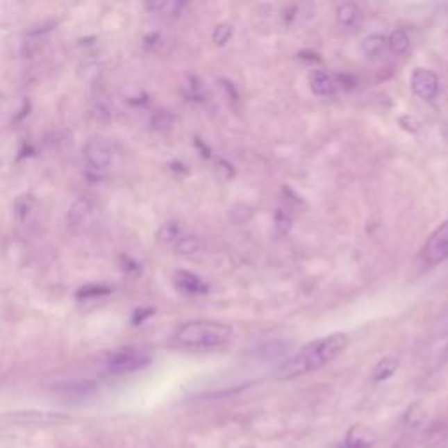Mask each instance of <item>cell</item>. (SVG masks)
<instances>
[{
    "label": "cell",
    "mask_w": 448,
    "mask_h": 448,
    "mask_svg": "<svg viewBox=\"0 0 448 448\" xmlns=\"http://www.w3.org/2000/svg\"><path fill=\"white\" fill-rule=\"evenodd\" d=\"M347 343H349V338H347L345 333H333V335L324 336V338L310 342L298 354H294L291 359L282 363L275 370V379L291 380L296 379V376L315 372V370L331 363L336 356H340L345 350Z\"/></svg>",
    "instance_id": "cell-1"
},
{
    "label": "cell",
    "mask_w": 448,
    "mask_h": 448,
    "mask_svg": "<svg viewBox=\"0 0 448 448\" xmlns=\"http://www.w3.org/2000/svg\"><path fill=\"white\" fill-rule=\"evenodd\" d=\"M233 336V329L228 324L215 321H191L181 326L175 338L181 345L191 349H217L226 345Z\"/></svg>",
    "instance_id": "cell-2"
},
{
    "label": "cell",
    "mask_w": 448,
    "mask_h": 448,
    "mask_svg": "<svg viewBox=\"0 0 448 448\" xmlns=\"http://www.w3.org/2000/svg\"><path fill=\"white\" fill-rule=\"evenodd\" d=\"M151 365V356L139 349H124L114 354L109 361V370L116 375L133 373L147 368Z\"/></svg>",
    "instance_id": "cell-3"
},
{
    "label": "cell",
    "mask_w": 448,
    "mask_h": 448,
    "mask_svg": "<svg viewBox=\"0 0 448 448\" xmlns=\"http://www.w3.org/2000/svg\"><path fill=\"white\" fill-rule=\"evenodd\" d=\"M410 86H412L413 95L419 99L433 100L440 92V79L433 70L426 69V67H417L410 76Z\"/></svg>",
    "instance_id": "cell-4"
},
{
    "label": "cell",
    "mask_w": 448,
    "mask_h": 448,
    "mask_svg": "<svg viewBox=\"0 0 448 448\" xmlns=\"http://www.w3.org/2000/svg\"><path fill=\"white\" fill-rule=\"evenodd\" d=\"M424 259L431 266H436L448 259V221H445L424 245Z\"/></svg>",
    "instance_id": "cell-5"
},
{
    "label": "cell",
    "mask_w": 448,
    "mask_h": 448,
    "mask_svg": "<svg viewBox=\"0 0 448 448\" xmlns=\"http://www.w3.org/2000/svg\"><path fill=\"white\" fill-rule=\"evenodd\" d=\"M2 419L11 420L16 424H28V426H55V424L69 422V417L55 412H37V410H25V412L6 413Z\"/></svg>",
    "instance_id": "cell-6"
},
{
    "label": "cell",
    "mask_w": 448,
    "mask_h": 448,
    "mask_svg": "<svg viewBox=\"0 0 448 448\" xmlns=\"http://www.w3.org/2000/svg\"><path fill=\"white\" fill-rule=\"evenodd\" d=\"M84 158L88 165L95 170H106L113 161V151L102 139H92L84 146Z\"/></svg>",
    "instance_id": "cell-7"
},
{
    "label": "cell",
    "mask_w": 448,
    "mask_h": 448,
    "mask_svg": "<svg viewBox=\"0 0 448 448\" xmlns=\"http://www.w3.org/2000/svg\"><path fill=\"white\" fill-rule=\"evenodd\" d=\"M174 284L175 288L181 292L188 296H204L208 292L207 282L201 277H198L197 274L188 270H179L174 275Z\"/></svg>",
    "instance_id": "cell-8"
},
{
    "label": "cell",
    "mask_w": 448,
    "mask_h": 448,
    "mask_svg": "<svg viewBox=\"0 0 448 448\" xmlns=\"http://www.w3.org/2000/svg\"><path fill=\"white\" fill-rule=\"evenodd\" d=\"M308 84L313 95L317 97H331L336 90L335 76L321 69H315L308 74Z\"/></svg>",
    "instance_id": "cell-9"
},
{
    "label": "cell",
    "mask_w": 448,
    "mask_h": 448,
    "mask_svg": "<svg viewBox=\"0 0 448 448\" xmlns=\"http://www.w3.org/2000/svg\"><path fill=\"white\" fill-rule=\"evenodd\" d=\"M373 445H375V434L372 433V429L363 424H356L347 433L343 448H373Z\"/></svg>",
    "instance_id": "cell-10"
},
{
    "label": "cell",
    "mask_w": 448,
    "mask_h": 448,
    "mask_svg": "<svg viewBox=\"0 0 448 448\" xmlns=\"http://www.w3.org/2000/svg\"><path fill=\"white\" fill-rule=\"evenodd\" d=\"M443 440V434L438 429L424 431V433L412 434L410 438L396 445V448H434Z\"/></svg>",
    "instance_id": "cell-11"
},
{
    "label": "cell",
    "mask_w": 448,
    "mask_h": 448,
    "mask_svg": "<svg viewBox=\"0 0 448 448\" xmlns=\"http://www.w3.org/2000/svg\"><path fill=\"white\" fill-rule=\"evenodd\" d=\"M410 44H412V40H410L408 32L403 28H396L387 37V49L396 56L405 55L410 49Z\"/></svg>",
    "instance_id": "cell-12"
},
{
    "label": "cell",
    "mask_w": 448,
    "mask_h": 448,
    "mask_svg": "<svg viewBox=\"0 0 448 448\" xmlns=\"http://www.w3.org/2000/svg\"><path fill=\"white\" fill-rule=\"evenodd\" d=\"M361 18V9L359 6L354 4V2H345V4H340L338 9H336V22H338L340 26H354Z\"/></svg>",
    "instance_id": "cell-13"
},
{
    "label": "cell",
    "mask_w": 448,
    "mask_h": 448,
    "mask_svg": "<svg viewBox=\"0 0 448 448\" xmlns=\"http://www.w3.org/2000/svg\"><path fill=\"white\" fill-rule=\"evenodd\" d=\"M363 51L368 58H380L387 51V39L380 33H372L363 40Z\"/></svg>",
    "instance_id": "cell-14"
},
{
    "label": "cell",
    "mask_w": 448,
    "mask_h": 448,
    "mask_svg": "<svg viewBox=\"0 0 448 448\" xmlns=\"http://www.w3.org/2000/svg\"><path fill=\"white\" fill-rule=\"evenodd\" d=\"M397 368H399V361H397L396 357L392 356L383 357V359H380L379 361V365L375 366V370H373V379H375V382L389 380L390 376L397 372Z\"/></svg>",
    "instance_id": "cell-15"
},
{
    "label": "cell",
    "mask_w": 448,
    "mask_h": 448,
    "mask_svg": "<svg viewBox=\"0 0 448 448\" xmlns=\"http://www.w3.org/2000/svg\"><path fill=\"white\" fill-rule=\"evenodd\" d=\"M90 210H92V204H90L86 198H81V200H77L76 204L70 207L69 219L72 222H81L88 214H90Z\"/></svg>",
    "instance_id": "cell-16"
},
{
    "label": "cell",
    "mask_w": 448,
    "mask_h": 448,
    "mask_svg": "<svg viewBox=\"0 0 448 448\" xmlns=\"http://www.w3.org/2000/svg\"><path fill=\"white\" fill-rule=\"evenodd\" d=\"M231 35H233V26L230 23H219L212 32V40L215 46H224L231 39Z\"/></svg>",
    "instance_id": "cell-17"
},
{
    "label": "cell",
    "mask_w": 448,
    "mask_h": 448,
    "mask_svg": "<svg viewBox=\"0 0 448 448\" xmlns=\"http://www.w3.org/2000/svg\"><path fill=\"white\" fill-rule=\"evenodd\" d=\"M200 249V240L197 237H181L175 242V251L179 254H193Z\"/></svg>",
    "instance_id": "cell-18"
},
{
    "label": "cell",
    "mask_w": 448,
    "mask_h": 448,
    "mask_svg": "<svg viewBox=\"0 0 448 448\" xmlns=\"http://www.w3.org/2000/svg\"><path fill=\"white\" fill-rule=\"evenodd\" d=\"M110 292V288L103 284H88L77 292L79 298H99V296H107Z\"/></svg>",
    "instance_id": "cell-19"
},
{
    "label": "cell",
    "mask_w": 448,
    "mask_h": 448,
    "mask_svg": "<svg viewBox=\"0 0 448 448\" xmlns=\"http://www.w3.org/2000/svg\"><path fill=\"white\" fill-rule=\"evenodd\" d=\"M179 238H181V233H179L177 222H167V224H163V228L160 230L161 242H177Z\"/></svg>",
    "instance_id": "cell-20"
},
{
    "label": "cell",
    "mask_w": 448,
    "mask_h": 448,
    "mask_svg": "<svg viewBox=\"0 0 448 448\" xmlns=\"http://www.w3.org/2000/svg\"><path fill=\"white\" fill-rule=\"evenodd\" d=\"M291 222H292L291 215H289L284 208H279L277 214H275V226H277V230L281 231L282 235L289 233V230H291Z\"/></svg>",
    "instance_id": "cell-21"
},
{
    "label": "cell",
    "mask_w": 448,
    "mask_h": 448,
    "mask_svg": "<svg viewBox=\"0 0 448 448\" xmlns=\"http://www.w3.org/2000/svg\"><path fill=\"white\" fill-rule=\"evenodd\" d=\"M172 123H174V116L167 110H161L156 116L153 117V126L158 128V130H165V128H170Z\"/></svg>",
    "instance_id": "cell-22"
}]
</instances>
